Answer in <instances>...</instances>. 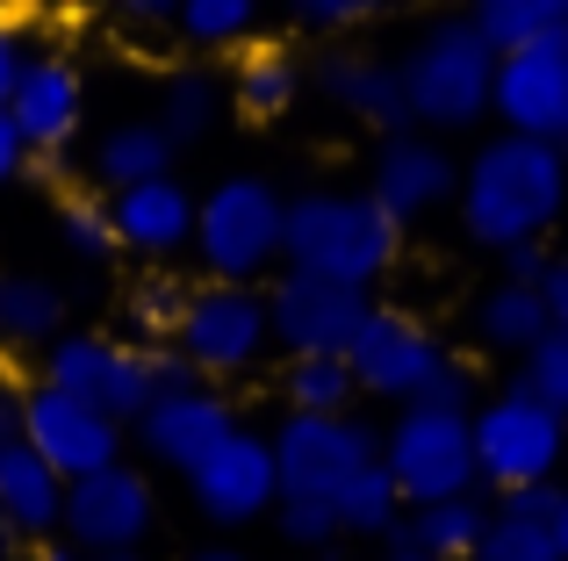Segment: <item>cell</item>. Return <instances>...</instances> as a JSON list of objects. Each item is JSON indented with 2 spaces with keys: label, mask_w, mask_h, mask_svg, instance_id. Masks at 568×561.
<instances>
[{
  "label": "cell",
  "mask_w": 568,
  "mask_h": 561,
  "mask_svg": "<svg viewBox=\"0 0 568 561\" xmlns=\"http://www.w3.org/2000/svg\"><path fill=\"white\" fill-rule=\"evenodd\" d=\"M460 231L483 253H518V245H547L568 216V152L532 137H483L460 159Z\"/></svg>",
  "instance_id": "obj_1"
},
{
  "label": "cell",
  "mask_w": 568,
  "mask_h": 561,
  "mask_svg": "<svg viewBox=\"0 0 568 561\" xmlns=\"http://www.w3.org/2000/svg\"><path fill=\"white\" fill-rule=\"evenodd\" d=\"M403 259V231L367 202V187H303L288 195V231H281V267L317 274L338 288L375 295Z\"/></svg>",
  "instance_id": "obj_2"
},
{
  "label": "cell",
  "mask_w": 568,
  "mask_h": 561,
  "mask_svg": "<svg viewBox=\"0 0 568 561\" xmlns=\"http://www.w3.org/2000/svg\"><path fill=\"white\" fill-rule=\"evenodd\" d=\"M396 80H403V109L410 130L425 137H460V130L489 123L497 101V51L483 43V29L468 14H432L410 43L396 51Z\"/></svg>",
  "instance_id": "obj_3"
},
{
  "label": "cell",
  "mask_w": 568,
  "mask_h": 561,
  "mask_svg": "<svg viewBox=\"0 0 568 561\" xmlns=\"http://www.w3.org/2000/svg\"><path fill=\"white\" fill-rule=\"evenodd\" d=\"M346 367H353V381H361V396H375V404L475 410V367L460 360L425 317H410V309H388V303L367 309Z\"/></svg>",
  "instance_id": "obj_4"
},
{
  "label": "cell",
  "mask_w": 568,
  "mask_h": 561,
  "mask_svg": "<svg viewBox=\"0 0 568 561\" xmlns=\"http://www.w3.org/2000/svg\"><path fill=\"white\" fill-rule=\"evenodd\" d=\"M181 375L187 367H181L173 346H138V338H123V332H80V324H65V332L37 353L43 389L72 396V404L101 410V418H115V425H138L144 410H152V396Z\"/></svg>",
  "instance_id": "obj_5"
},
{
  "label": "cell",
  "mask_w": 568,
  "mask_h": 561,
  "mask_svg": "<svg viewBox=\"0 0 568 561\" xmlns=\"http://www.w3.org/2000/svg\"><path fill=\"white\" fill-rule=\"evenodd\" d=\"M281 231H288V195L260 173H223L194 202V267L223 288H266L281 274Z\"/></svg>",
  "instance_id": "obj_6"
},
{
  "label": "cell",
  "mask_w": 568,
  "mask_h": 561,
  "mask_svg": "<svg viewBox=\"0 0 568 561\" xmlns=\"http://www.w3.org/2000/svg\"><path fill=\"white\" fill-rule=\"evenodd\" d=\"M468 432H475V476H483V497L555 490L561 482L568 425L526 389V381H504L497 396H475Z\"/></svg>",
  "instance_id": "obj_7"
},
{
  "label": "cell",
  "mask_w": 568,
  "mask_h": 561,
  "mask_svg": "<svg viewBox=\"0 0 568 561\" xmlns=\"http://www.w3.org/2000/svg\"><path fill=\"white\" fill-rule=\"evenodd\" d=\"M382 468H388V482H396L403 511L454 504V497H483L468 410H432V404L396 410L388 432H382Z\"/></svg>",
  "instance_id": "obj_8"
},
{
  "label": "cell",
  "mask_w": 568,
  "mask_h": 561,
  "mask_svg": "<svg viewBox=\"0 0 568 561\" xmlns=\"http://www.w3.org/2000/svg\"><path fill=\"white\" fill-rule=\"evenodd\" d=\"M173 353L194 381L223 389L266 367L274 353V324H266V288H223V280H194L187 317L173 332Z\"/></svg>",
  "instance_id": "obj_9"
},
{
  "label": "cell",
  "mask_w": 568,
  "mask_h": 561,
  "mask_svg": "<svg viewBox=\"0 0 568 561\" xmlns=\"http://www.w3.org/2000/svg\"><path fill=\"white\" fill-rule=\"evenodd\" d=\"M274 468H281V497H303V504H338L353 490V476L382 461V432L346 410V418H295L281 410L274 432Z\"/></svg>",
  "instance_id": "obj_10"
},
{
  "label": "cell",
  "mask_w": 568,
  "mask_h": 561,
  "mask_svg": "<svg viewBox=\"0 0 568 561\" xmlns=\"http://www.w3.org/2000/svg\"><path fill=\"white\" fill-rule=\"evenodd\" d=\"M375 295L361 288H338V280L317 274H288L281 267L266 280V324H274V353L288 360H346L353 338H361Z\"/></svg>",
  "instance_id": "obj_11"
},
{
  "label": "cell",
  "mask_w": 568,
  "mask_h": 561,
  "mask_svg": "<svg viewBox=\"0 0 568 561\" xmlns=\"http://www.w3.org/2000/svg\"><path fill=\"white\" fill-rule=\"evenodd\" d=\"M152 526H159L152 476H144L138 461H115V468H101V476H87V482L65 490V526H58V540L80 548V554H144Z\"/></svg>",
  "instance_id": "obj_12"
},
{
  "label": "cell",
  "mask_w": 568,
  "mask_h": 561,
  "mask_svg": "<svg viewBox=\"0 0 568 561\" xmlns=\"http://www.w3.org/2000/svg\"><path fill=\"white\" fill-rule=\"evenodd\" d=\"M123 432H130V425H115V418H101V410L72 404V396L43 389V381H29V389H22V447L37 453L65 490L123 461Z\"/></svg>",
  "instance_id": "obj_13"
},
{
  "label": "cell",
  "mask_w": 568,
  "mask_h": 561,
  "mask_svg": "<svg viewBox=\"0 0 568 561\" xmlns=\"http://www.w3.org/2000/svg\"><path fill=\"white\" fill-rule=\"evenodd\" d=\"M454 195H460V159H454V144L425 137V130H396V137H382L375 159H367V202H375L396 231L439 216Z\"/></svg>",
  "instance_id": "obj_14"
},
{
  "label": "cell",
  "mask_w": 568,
  "mask_h": 561,
  "mask_svg": "<svg viewBox=\"0 0 568 561\" xmlns=\"http://www.w3.org/2000/svg\"><path fill=\"white\" fill-rule=\"evenodd\" d=\"M187 497H194V511H202L216 533H237V526L274 519V504H281L274 439L252 432V425H237V432L187 476Z\"/></svg>",
  "instance_id": "obj_15"
},
{
  "label": "cell",
  "mask_w": 568,
  "mask_h": 561,
  "mask_svg": "<svg viewBox=\"0 0 568 561\" xmlns=\"http://www.w3.org/2000/svg\"><path fill=\"white\" fill-rule=\"evenodd\" d=\"M130 432H138V447L152 453L159 468L194 476V468H202L209 453H216L223 439L237 432V404H231L223 389H209V381L181 375V381H166V389L152 396V410H144Z\"/></svg>",
  "instance_id": "obj_16"
},
{
  "label": "cell",
  "mask_w": 568,
  "mask_h": 561,
  "mask_svg": "<svg viewBox=\"0 0 568 561\" xmlns=\"http://www.w3.org/2000/svg\"><path fill=\"white\" fill-rule=\"evenodd\" d=\"M504 137H532V144H561L568 152V29L532 51L497 58V101H489Z\"/></svg>",
  "instance_id": "obj_17"
},
{
  "label": "cell",
  "mask_w": 568,
  "mask_h": 561,
  "mask_svg": "<svg viewBox=\"0 0 568 561\" xmlns=\"http://www.w3.org/2000/svg\"><path fill=\"white\" fill-rule=\"evenodd\" d=\"M8 123L22 130L29 159H65L87 130V72L72 51H37V65L22 72L8 101Z\"/></svg>",
  "instance_id": "obj_18"
},
{
  "label": "cell",
  "mask_w": 568,
  "mask_h": 561,
  "mask_svg": "<svg viewBox=\"0 0 568 561\" xmlns=\"http://www.w3.org/2000/svg\"><path fill=\"white\" fill-rule=\"evenodd\" d=\"M310 86L332 101L338 115L367 123L375 137H396L410 130V109H403V80H396V58L367 51V43H324L310 58Z\"/></svg>",
  "instance_id": "obj_19"
},
{
  "label": "cell",
  "mask_w": 568,
  "mask_h": 561,
  "mask_svg": "<svg viewBox=\"0 0 568 561\" xmlns=\"http://www.w3.org/2000/svg\"><path fill=\"white\" fill-rule=\"evenodd\" d=\"M194 202H202V195H194L181 173L109 195L115 245H123V253H138L144 267H181V259L194 253Z\"/></svg>",
  "instance_id": "obj_20"
},
{
  "label": "cell",
  "mask_w": 568,
  "mask_h": 561,
  "mask_svg": "<svg viewBox=\"0 0 568 561\" xmlns=\"http://www.w3.org/2000/svg\"><path fill=\"white\" fill-rule=\"evenodd\" d=\"M231 109L245 115V123H281V115H295V101L310 94V58L295 51L288 37H260L237 51L231 65Z\"/></svg>",
  "instance_id": "obj_21"
},
{
  "label": "cell",
  "mask_w": 568,
  "mask_h": 561,
  "mask_svg": "<svg viewBox=\"0 0 568 561\" xmlns=\"http://www.w3.org/2000/svg\"><path fill=\"white\" fill-rule=\"evenodd\" d=\"M173 137L152 123V115H123V123H109L94 137V152H87V173H94V195H123V187H144V181H166L173 173Z\"/></svg>",
  "instance_id": "obj_22"
},
{
  "label": "cell",
  "mask_w": 568,
  "mask_h": 561,
  "mask_svg": "<svg viewBox=\"0 0 568 561\" xmlns=\"http://www.w3.org/2000/svg\"><path fill=\"white\" fill-rule=\"evenodd\" d=\"M0 519H8L29 548L58 540V526H65V482H58L22 439L0 447Z\"/></svg>",
  "instance_id": "obj_23"
},
{
  "label": "cell",
  "mask_w": 568,
  "mask_h": 561,
  "mask_svg": "<svg viewBox=\"0 0 568 561\" xmlns=\"http://www.w3.org/2000/svg\"><path fill=\"white\" fill-rule=\"evenodd\" d=\"M223 109H231V86H223L216 65H173L166 80H159V101H152V123L173 137V152H194V144L216 137Z\"/></svg>",
  "instance_id": "obj_24"
},
{
  "label": "cell",
  "mask_w": 568,
  "mask_h": 561,
  "mask_svg": "<svg viewBox=\"0 0 568 561\" xmlns=\"http://www.w3.org/2000/svg\"><path fill=\"white\" fill-rule=\"evenodd\" d=\"M555 490L489 497V533H483V548H475V561H561V548H555Z\"/></svg>",
  "instance_id": "obj_25"
},
{
  "label": "cell",
  "mask_w": 568,
  "mask_h": 561,
  "mask_svg": "<svg viewBox=\"0 0 568 561\" xmlns=\"http://www.w3.org/2000/svg\"><path fill=\"white\" fill-rule=\"evenodd\" d=\"M65 280L37 267H0V346H51L65 332Z\"/></svg>",
  "instance_id": "obj_26"
},
{
  "label": "cell",
  "mask_w": 568,
  "mask_h": 561,
  "mask_svg": "<svg viewBox=\"0 0 568 561\" xmlns=\"http://www.w3.org/2000/svg\"><path fill=\"white\" fill-rule=\"evenodd\" d=\"M468 324H475V346L483 353H511V360H526V353L555 332L540 288H518V280H489V288L475 295Z\"/></svg>",
  "instance_id": "obj_27"
},
{
  "label": "cell",
  "mask_w": 568,
  "mask_h": 561,
  "mask_svg": "<svg viewBox=\"0 0 568 561\" xmlns=\"http://www.w3.org/2000/svg\"><path fill=\"white\" fill-rule=\"evenodd\" d=\"M483 533H489V497H454V504L403 511V526H396L388 548H410L425 561H475Z\"/></svg>",
  "instance_id": "obj_28"
},
{
  "label": "cell",
  "mask_w": 568,
  "mask_h": 561,
  "mask_svg": "<svg viewBox=\"0 0 568 561\" xmlns=\"http://www.w3.org/2000/svg\"><path fill=\"white\" fill-rule=\"evenodd\" d=\"M187 295H194V280H181L173 267H144L123 288V338H138V346H173V332H181V317H187Z\"/></svg>",
  "instance_id": "obj_29"
},
{
  "label": "cell",
  "mask_w": 568,
  "mask_h": 561,
  "mask_svg": "<svg viewBox=\"0 0 568 561\" xmlns=\"http://www.w3.org/2000/svg\"><path fill=\"white\" fill-rule=\"evenodd\" d=\"M468 22L483 29V43L497 58H511V51H532V43L561 37L568 29V0H483Z\"/></svg>",
  "instance_id": "obj_30"
},
{
  "label": "cell",
  "mask_w": 568,
  "mask_h": 561,
  "mask_svg": "<svg viewBox=\"0 0 568 561\" xmlns=\"http://www.w3.org/2000/svg\"><path fill=\"white\" fill-rule=\"evenodd\" d=\"M173 37H181L187 51H202V58L245 51V43H260V0H181Z\"/></svg>",
  "instance_id": "obj_31"
},
{
  "label": "cell",
  "mask_w": 568,
  "mask_h": 561,
  "mask_svg": "<svg viewBox=\"0 0 568 561\" xmlns=\"http://www.w3.org/2000/svg\"><path fill=\"white\" fill-rule=\"evenodd\" d=\"M281 404L295 418H346L361 404V381L346 360H288L281 367Z\"/></svg>",
  "instance_id": "obj_32"
},
{
  "label": "cell",
  "mask_w": 568,
  "mask_h": 561,
  "mask_svg": "<svg viewBox=\"0 0 568 561\" xmlns=\"http://www.w3.org/2000/svg\"><path fill=\"white\" fill-rule=\"evenodd\" d=\"M338 533L346 540H396V526H403V497H396V482H388V468L375 461L367 468V476H353V490L338 497Z\"/></svg>",
  "instance_id": "obj_33"
},
{
  "label": "cell",
  "mask_w": 568,
  "mask_h": 561,
  "mask_svg": "<svg viewBox=\"0 0 568 561\" xmlns=\"http://www.w3.org/2000/svg\"><path fill=\"white\" fill-rule=\"evenodd\" d=\"M58 245L65 259L80 267H109L123 245H115V224H109V202L101 195H58Z\"/></svg>",
  "instance_id": "obj_34"
},
{
  "label": "cell",
  "mask_w": 568,
  "mask_h": 561,
  "mask_svg": "<svg viewBox=\"0 0 568 561\" xmlns=\"http://www.w3.org/2000/svg\"><path fill=\"white\" fill-rule=\"evenodd\" d=\"M274 533L288 540L295 554H332L338 540H346L338 533V511L332 504H303V497H281L274 504Z\"/></svg>",
  "instance_id": "obj_35"
},
{
  "label": "cell",
  "mask_w": 568,
  "mask_h": 561,
  "mask_svg": "<svg viewBox=\"0 0 568 561\" xmlns=\"http://www.w3.org/2000/svg\"><path fill=\"white\" fill-rule=\"evenodd\" d=\"M518 381H526V389H532V396H540V404L568 425V332H547L540 346H532L526 360H518Z\"/></svg>",
  "instance_id": "obj_36"
},
{
  "label": "cell",
  "mask_w": 568,
  "mask_h": 561,
  "mask_svg": "<svg viewBox=\"0 0 568 561\" xmlns=\"http://www.w3.org/2000/svg\"><path fill=\"white\" fill-rule=\"evenodd\" d=\"M375 22V0H288V29L324 43H353V29Z\"/></svg>",
  "instance_id": "obj_37"
},
{
  "label": "cell",
  "mask_w": 568,
  "mask_h": 561,
  "mask_svg": "<svg viewBox=\"0 0 568 561\" xmlns=\"http://www.w3.org/2000/svg\"><path fill=\"white\" fill-rule=\"evenodd\" d=\"M37 22L29 14H0V109L14 101V86H22V72L37 65Z\"/></svg>",
  "instance_id": "obj_38"
},
{
  "label": "cell",
  "mask_w": 568,
  "mask_h": 561,
  "mask_svg": "<svg viewBox=\"0 0 568 561\" xmlns=\"http://www.w3.org/2000/svg\"><path fill=\"white\" fill-rule=\"evenodd\" d=\"M547 259H555V245H518V253L497 259V280H518V288H540Z\"/></svg>",
  "instance_id": "obj_39"
},
{
  "label": "cell",
  "mask_w": 568,
  "mask_h": 561,
  "mask_svg": "<svg viewBox=\"0 0 568 561\" xmlns=\"http://www.w3.org/2000/svg\"><path fill=\"white\" fill-rule=\"evenodd\" d=\"M540 303H547V324H555V332H568V253L547 259V274H540Z\"/></svg>",
  "instance_id": "obj_40"
},
{
  "label": "cell",
  "mask_w": 568,
  "mask_h": 561,
  "mask_svg": "<svg viewBox=\"0 0 568 561\" xmlns=\"http://www.w3.org/2000/svg\"><path fill=\"white\" fill-rule=\"evenodd\" d=\"M22 173H29V144H22V130L8 123V109H0V187L22 181Z\"/></svg>",
  "instance_id": "obj_41"
},
{
  "label": "cell",
  "mask_w": 568,
  "mask_h": 561,
  "mask_svg": "<svg viewBox=\"0 0 568 561\" xmlns=\"http://www.w3.org/2000/svg\"><path fill=\"white\" fill-rule=\"evenodd\" d=\"M173 14H181V0H123L130 29H173Z\"/></svg>",
  "instance_id": "obj_42"
},
{
  "label": "cell",
  "mask_w": 568,
  "mask_h": 561,
  "mask_svg": "<svg viewBox=\"0 0 568 561\" xmlns=\"http://www.w3.org/2000/svg\"><path fill=\"white\" fill-rule=\"evenodd\" d=\"M22 439V381L0 375V447H14Z\"/></svg>",
  "instance_id": "obj_43"
},
{
  "label": "cell",
  "mask_w": 568,
  "mask_h": 561,
  "mask_svg": "<svg viewBox=\"0 0 568 561\" xmlns=\"http://www.w3.org/2000/svg\"><path fill=\"white\" fill-rule=\"evenodd\" d=\"M555 548H561V561H568V482L555 490Z\"/></svg>",
  "instance_id": "obj_44"
},
{
  "label": "cell",
  "mask_w": 568,
  "mask_h": 561,
  "mask_svg": "<svg viewBox=\"0 0 568 561\" xmlns=\"http://www.w3.org/2000/svg\"><path fill=\"white\" fill-rule=\"evenodd\" d=\"M58 173H65V159H29V173H22V181H43V187H58Z\"/></svg>",
  "instance_id": "obj_45"
},
{
  "label": "cell",
  "mask_w": 568,
  "mask_h": 561,
  "mask_svg": "<svg viewBox=\"0 0 568 561\" xmlns=\"http://www.w3.org/2000/svg\"><path fill=\"white\" fill-rule=\"evenodd\" d=\"M29 561H87V554L65 548V540H43V548H29Z\"/></svg>",
  "instance_id": "obj_46"
},
{
  "label": "cell",
  "mask_w": 568,
  "mask_h": 561,
  "mask_svg": "<svg viewBox=\"0 0 568 561\" xmlns=\"http://www.w3.org/2000/svg\"><path fill=\"white\" fill-rule=\"evenodd\" d=\"M14 554H29V540H22V533H14V526H8V519H0V561H14Z\"/></svg>",
  "instance_id": "obj_47"
},
{
  "label": "cell",
  "mask_w": 568,
  "mask_h": 561,
  "mask_svg": "<svg viewBox=\"0 0 568 561\" xmlns=\"http://www.w3.org/2000/svg\"><path fill=\"white\" fill-rule=\"evenodd\" d=\"M187 561H252V554H245V548H223V540H216V548H194Z\"/></svg>",
  "instance_id": "obj_48"
},
{
  "label": "cell",
  "mask_w": 568,
  "mask_h": 561,
  "mask_svg": "<svg viewBox=\"0 0 568 561\" xmlns=\"http://www.w3.org/2000/svg\"><path fill=\"white\" fill-rule=\"evenodd\" d=\"M382 561H425V554H410V548H382Z\"/></svg>",
  "instance_id": "obj_49"
},
{
  "label": "cell",
  "mask_w": 568,
  "mask_h": 561,
  "mask_svg": "<svg viewBox=\"0 0 568 561\" xmlns=\"http://www.w3.org/2000/svg\"><path fill=\"white\" fill-rule=\"evenodd\" d=\"M87 561H144V554H87Z\"/></svg>",
  "instance_id": "obj_50"
},
{
  "label": "cell",
  "mask_w": 568,
  "mask_h": 561,
  "mask_svg": "<svg viewBox=\"0 0 568 561\" xmlns=\"http://www.w3.org/2000/svg\"><path fill=\"white\" fill-rule=\"evenodd\" d=\"M14 561H29V554H14Z\"/></svg>",
  "instance_id": "obj_51"
}]
</instances>
